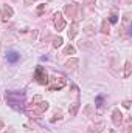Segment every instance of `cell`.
<instances>
[{"label":"cell","mask_w":132,"mask_h":133,"mask_svg":"<svg viewBox=\"0 0 132 133\" xmlns=\"http://www.w3.org/2000/svg\"><path fill=\"white\" fill-rule=\"evenodd\" d=\"M76 33H78V25H76V23H73V25H71V28L68 30V39H73V37L76 36Z\"/></svg>","instance_id":"obj_10"},{"label":"cell","mask_w":132,"mask_h":133,"mask_svg":"<svg viewBox=\"0 0 132 133\" xmlns=\"http://www.w3.org/2000/svg\"><path fill=\"white\" fill-rule=\"evenodd\" d=\"M3 129V121H0V130Z\"/></svg>","instance_id":"obj_23"},{"label":"cell","mask_w":132,"mask_h":133,"mask_svg":"<svg viewBox=\"0 0 132 133\" xmlns=\"http://www.w3.org/2000/svg\"><path fill=\"white\" fill-rule=\"evenodd\" d=\"M65 12H67L68 17L76 19L79 16V6H78V3H68L65 6Z\"/></svg>","instance_id":"obj_4"},{"label":"cell","mask_w":132,"mask_h":133,"mask_svg":"<svg viewBox=\"0 0 132 133\" xmlns=\"http://www.w3.org/2000/svg\"><path fill=\"white\" fill-rule=\"evenodd\" d=\"M34 77H36V81H37L40 85H45V84L48 82V76H47V71H45L42 66H37V68H36Z\"/></svg>","instance_id":"obj_3"},{"label":"cell","mask_w":132,"mask_h":133,"mask_svg":"<svg viewBox=\"0 0 132 133\" xmlns=\"http://www.w3.org/2000/svg\"><path fill=\"white\" fill-rule=\"evenodd\" d=\"M101 102H103V96H98V98H97V105H101Z\"/></svg>","instance_id":"obj_19"},{"label":"cell","mask_w":132,"mask_h":133,"mask_svg":"<svg viewBox=\"0 0 132 133\" xmlns=\"http://www.w3.org/2000/svg\"><path fill=\"white\" fill-rule=\"evenodd\" d=\"M34 0H23V3H25V5H30V3H33Z\"/></svg>","instance_id":"obj_22"},{"label":"cell","mask_w":132,"mask_h":133,"mask_svg":"<svg viewBox=\"0 0 132 133\" xmlns=\"http://www.w3.org/2000/svg\"><path fill=\"white\" fill-rule=\"evenodd\" d=\"M123 105H124L126 108H129V107H131V102H129V101H124V102H123Z\"/></svg>","instance_id":"obj_21"},{"label":"cell","mask_w":132,"mask_h":133,"mask_svg":"<svg viewBox=\"0 0 132 133\" xmlns=\"http://www.w3.org/2000/svg\"><path fill=\"white\" fill-rule=\"evenodd\" d=\"M55 26H56L58 31H62L65 28V20H64V17H62L61 12H56L55 14Z\"/></svg>","instance_id":"obj_6"},{"label":"cell","mask_w":132,"mask_h":133,"mask_svg":"<svg viewBox=\"0 0 132 133\" xmlns=\"http://www.w3.org/2000/svg\"><path fill=\"white\" fill-rule=\"evenodd\" d=\"M112 121H113L115 125H121V122H123V115H121V111H120L118 108L113 110V113H112Z\"/></svg>","instance_id":"obj_8"},{"label":"cell","mask_w":132,"mask_h":133,"mask_svg":"<svg viewBox=\"0 0 132 133\" xmlns=\"http://www.w3.org/2000/svg\"><path fill=\"white\" fill-rule=\"evenodd\" d=\"M6 102L9 104V107L20 110L22 104L25 102V95L20 91H6Z\"/></svg>","instance_id":"obj_1"},{"label":"cell","mask_w":132,"mask_h":133,"mask_svg":"<svg viewBox=\"0 0 132 133\" xmlns=\"http://www.w3.org/2000/svg\"><path fill=\"white\" fill-rule=\"evenodd\" d=\"M79 62H78V59H71V61H68L65 64V68H68V70H75V65H78Z\"/></svg>","instance_id":"obj_11"},{"label":"cell","mask_w":132,"mask_h":133,"mask_svg":"<svg viewBox=\"0 0 132 133\" xmlns=\"http://www.w3.org/2000/svg\"><path fill=\"white\" fill-rule=\"evenodd\" d=\"M19 59H20V54H19L17 51H9V53L6 54V61H8L9 64H16Z\"/></svg>","instance_id":"obj_9"},{"label":"cell","mask_w":132,"mask_h":133,"mask_svg":"<svg viewBox=\"0 0 132 133\" xmlns=\"http://www.w3.org/2000/svg\"><path fill=\"white\" fill-rule=\"evenodd\" d=\"M129 76H131V62L128 61L124 65V77H129Z\"/></svg>","instance_id":"obj_12"},{"label":"cell","mask_w":132,"mask_h":133,"mask_svg":"<svg viewBox=\"0 0 132 133\" xmlns=\"http://www.w3.org/2000/svg\"><path fill=\"white\" fill-rule=\"evenodd\" d=\"M95 2H97V0H84L86 5H95Z\"/></svg>","instance_id":"obj_18"},{"label":"cell","mask_w":132,"mask_h":133,"mask_svg":"<svg viewBox=\"0 0 132 133\" xmlns=\"http://www.w3.org/2000/svg\"><path fill=\"white\" fill-rule=\"evenodd\" d=\"M65 84H67V82H65V79H64V77H61V76H59V77H53V84L50 85V90H51V91H55L56 88L59 90V88H62Z\"/></svg>","instance_id":"obj_7"},{"label":"cell","mask_w":132,"mask_h":133,"mask_svg":"<svg viewBox=\"0 0 132 133\" xmlns=\"http://www.w3.org/2000/svg\"><path fill=\"white\" fill-rule=\"evenodd\" d=\"M44 9H45V5H40V6H39V8H37V12H39V14H40V12H42V11H44Z\"/></svg>","instance_id":"obj_20"},{"label":"cell","mask_w":132,"mask_h":133,"mask_svg":"<svg viewBox=\"0 0 132 133\" xmlns=\"http://www.w3.org/2000/svg\"><path fill=\"white\" fill-rule=\"evenodd\" d=\"M101 31L104 34H107L110 30H109V23H107V20H103V25H101Z\"/></svg>","instance_id":"obj_13"},{"label":"cell","mask_w":132,"mask_h":133,"mask_svg":"<svg viewBox=\"0 0 132 133\" xmlns=\"http://www.w3.org/2000/svg\"><path fill=\"white\" fill-rule=\"evenodd\" d=\"M47 108H48V102L47 101H42L39 104H33L30 108H27V115L30 118H39L44 111H47Z\"/></svg>","instance_id":"obj_2"},{"label":"cell","mask_w":132,"mask_h":133,"mask_svg":"<svg viewBox=\"0 0 132 133\" xmlns=\"http://www.w3.org/2000/svg\"><path fill=\"white\" fill-rule=\"evenodd\" d=\"M62 42H64V40H62V37H58V39L53 42V46H55V48H58V46H61V45H62Z\"/></svg>","instance_id":"obj_16"},{"label":"cell","mask_w":132,"mask_h":133,"mask_svg":"<svg viewBox=\"0 0 132 133\" xmlns=\"http://www.w3.org/2000/svg\"><path fill=\"white\" fill-rule=\"evenodd\" d=\"M78 107H79V102H75V104H73V107H71V110H68V111H70V116H75V115H76Z\"/></svg>","instance_id":"obj_14"},{"label":"cell","mask_w":132,"mask_h":133,"mask_svg":"<svg viewBox=\"0 0 132 133\" xmlns=\"http://www.w3.org/2000/svg\"><path fill=\"white\" fill-rule=\"evenodd\" d=\"M109 20H110V22H112V23H115V22H117V20H118V17H117V16H115V14H113V12H112V14H110V19H109Z\"/></svg>","instance_id":"obj_17"},{"label":"cell","mask_w":132,"mask_h":133,"mask_svg":"<svg viewBox=\"0 0 132 133\" xmlns=\"http://www.w3.org/2000/svg\"><path fill=\"white\" fill-rule=\"evenodd\" d=\"M64 54H68V56H70V54H75V48L70 46V45L65 46V48H64Z\"/></svg>","instance_id":"obj_15"},{"label":"cell","mask_w":132,"mask_h":133,"mask_svg":"<svg viewBox=\"0 0 132 133\" xmlns=\"http://www.w3.org/2000/svg\"><path fill=\"white\" fill-rule=\"evenodd\" d=\"M13 14H14V11H13V8L11 6H8V5H3L2 6V11H0V16H2V20H9L11 17H13Z\"/></svg>","instance_id":"obj_5"}]
</instances>
